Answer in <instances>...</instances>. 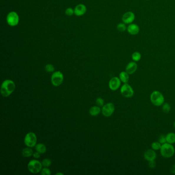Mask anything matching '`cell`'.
I'll return each instance as SVG.
<instances>
[{
  "instance_id": "obj_1",
  "label": "cell",
  "mask_w": 175,
  "mask_h": 175,
  "mask_svg": "<svg viewBox=\"0 0 175 175\" xmlns=\"http://www.w3.org/2000/svg\"><path fill=\"white\" fill-rule=\"evenodd\" d=\"M16 89V84L11 80H5L1 87V94L3 97H8Z\"/></svg>"
},
{
  "instance_id": "obj_2",
  "label": "cell",
  "mask_w": 175,
  "mask_h": 175,
  "mask_svg": "<svg viewBox=\"0 0 175 175\" xmlns=\"http://www.w3.org/2000/svg\"><path fill=\"white\" fill-rule=\"evenodd\" d=\"M160 151L161 156L165 158L172 157L175 153V147L173 144L167 142L162 144Z\"/></svg>"
},
{
  "instance_id": "obj_3",
  "label": "cell",
  "mask_w": 175,
  "mask_h": 175,
  "mask_svg": "<svg viewBox=\"0 0 175 175\" xmlns=\"http://www.w3.org/2000/svg\"><path fill=\"white\" fill-rule=\"evenodd\" d=\"M150 100L153 105L158 107L162 105L165 101L163 94L158 90H155L151 93L150 95Z\"/></svg>"
},
{
  "instance_id": "obj_4",
  "label": "cell",
  "mask_w": 175,
  "mask_h": 175,
  "mask_svg": "<svg viewBox=\"0 0 175 175\" xmlns=\"http://www.w3.org/2000/svg\"><path fill=\"white\" fill-rule=\"evenodd\" d=\"M42 163L38 160H32L29 162L27 168L31 173L38 174L41 171L42 169Z\"/></svg>"
},
{
  "instance_id": "obj_5",
  "label": "cell",
  "mask_w": 175,
  "mask_h": 175,
  "mask_svg": "<svg viewBox=\"0 0 175 175\" xmlns=\"http://www.w3.org/2000/svg\"><path fill=\"white\" fill-rule=\"evenodd\" d=\"M37 142V137L33 132H29L26 134L24 138V143L27 147H35Z\"/></svg>"
},
{
  "instance_id": "obj_6",
  "label": "cell",
  "mask_w": 175,
  "mask_h": 175,
  "mask_svg": "<svg viewBox=\"0 0 175 175\" xmlns=\"http://www.w3.org/2000/svg\"><path fill=\"white\" fill-rule=\"evenodd\" d=\"M64 81L63 74L60 71L54 72L52 74L51 82L54 86L58 87L62 84Z\"/></svg>"
},
{
  "instance_id": "obj_7",
  "label": "cell",
  "mask_w": 175,
  "mask_h": 175,
  "mask_svg": "<svg viewBox=\"0 0 175 175\" xmlns=\"http://www.w3.org/2000/svg\"><path fill=\"white\" fill-rule=\"evenodd\" d=\"M120 93L124 97L131 98L134 95V90L131 86L128 83H124L120 88Z\"/></svg>"
},
{
  "instance_id": "obj_8",
  "label": "cell",
  "mask_w": 175,
  "mask_h": 175,
  "mask_svg": "<svg viewBox=\"0 0 175 175\" xmlns=\"http://www.w3.org/2000/svg\"><path fill=\"white\" fill-rule=\"evenodd\" d=\"M6 20L9 25L14 27L18 25L19 24V16L16 12L15 11H11L7 16Z\"/></svg>"
},
{
  "instance_id": "obj_9",
  "label": "cell",
  "mask_w": 175,
  "mask_h": 175,
  "mask_svg": "<svg viewBox=\"0 0 175 175\" xmlns=\"http://www.w3.org/2000/svg\"><path fill=\"white\" fill-rule=\"evenodd\" d=\"M115 110V107L113 103H108L102 106V113L106 117H109L113 114Z\"/></svg>"
},
{
  "instance_id": "obj_10",
  "label": "cell",
  "mask_w": 175,
  "mask_h": 175,
  "mask_svg": "<svg viewBox=\"0 0 175 175\" xmlns=\"http://www.w3.org/2000/svg\"><path fill=\"white\" fill-rule=\"evenodd\" d=\"M121 81L119 78L117 77H114L110 80L108 83L109 88L111 90L115 91L119 88L121 86Z\"/></svg>"
},
{
  "instance_id": "obj_11",
  "label": "cell",
  "mask_w": 175,
  "mask_h": 175,
  "mask_svg": "<svg viewBox=\"0 0 175 175\" xmlns=\"http://www.w3.org/2000/svg\"><path fill=\"white\" fill-rule=\"evenodd\" d=\"M135 19V15L131 11H128L122 16V20L126 24H131Z\"/></svg>"
},
{
  "instance_id": "obj_12",
  "label": "cell",
  "mask_w": 175,
  "mask_h": 175,
  "mask_svg": "<svg viewBox=\"0 0 175 175\" xmlns=\"http://www.w3.org/2000/svg\"><path fill=\"white\" fill-rule=\"evenodd\" d=\"M144 158L147 161L155 160L157 158V154L155 151L153 149H148L146 150L144 153Z\"/></svg>"
},
{
  "instance_id": "obj_13",
  "label": "cell",
  "mask_w": 175,
  "mask_h": 175,
  "mask_svg": "<svg viewBox=\"0 0 175 175\" xmlns=\"http://www.w3.org/2000/svg\"><path fill=\"white\" fill-rule=\"evenodd\" d=\"M137 68L138 65L137 63L135 61H132L127 64L126 68V71L129 75H133L137 71Z\"/></svg>"
},
{
  "instance_id": "obj_14",
  "label": "cell",
  "mask_w": 175,
  "mask_h": 175,
  "mask_svg": "<svg viewBox=\"0 0 175 175\" xmlns=\"http://www.w3.org/2000/svg\"><path fill=\"white\" fill-rule=\"evenodd\" d=\"M86 10H87L86 7L84 4H79L76 6L74 9L75 14L78 16H83L85 14Z\"/></svg>"
},
{
  "instance_id": "obj_15",
  "label": "cell",
  "mask_w": 175,
  "mask_h": 175,
  "mask_svg": "<svg viewBox=\"0 0 175 175\" xmlns=\"http://www.w3.org/2000/svg\"><path fill=\"white\" fill-rule=\"evenodd\" d=\"M127 30L131 35H136L139 32L140 28L137 24H130L127 27Z\"/></svg>"
},
{
  "instance_id": "obj_16",
  "label": "cell",
  "mask_w": 175,
  "mask_h": 175,
  "mask_svg": "<svg viewBox=\"0 0 175 175\" xmlns=\"http://www.w3.org/2000/svg\"><path fill=\"white\" fill-rule=\"evenodd\" d=\"M119 79L122 82L127 83L129 80V75L126 71L121 72L119 74Z\"/></svg>"
},
{
  "instance_id": "obj_17",
  "label": "cell",
  "mask_w": 175,
  "mask_h": 175,
  "mask_svg": "<svg viewBox=\"0 0 175 175\" xmlns=\"http://www.w3.org/2000/svg\"><path fill=\"white\" fill-rule=\"evenodd\" d=\"M33 150L32 149L31 147H25L23 149L21 152L22 155L24 157H30L31 156L33 155L34 153Z\"/></svg>"
},
{
  "instance_id": "obj_18",
  "label": "cell",
  "mask_w": 175,
  "mask_h": 175,
  "mask_svg": "<svg viewBox=\"0 0 175 175\" xmlns=\"http://www.w3.org/2000/svg\"><path fill=\"white\" fill-rule=\"evenodd\" d=\"M101 110L99 106H94L90 108L89 113L92 116H97L101 113Z\"/></svg>"
},
{
  "instance_id": "obj_19",
  "label": "cell",
  "mask_w": 175,
  "mask_h": 175,
  "mask_svg": "<svg viewBox=\"0 0 175 175\" xmlns=\"http://www.w3.org/2000/svg\"><path fill=\"white\" fill-rule=\"evenodd\" d=\"M35 149L37 151L40 153L41 154L45 153L47 151L46 146L43 143H38L35 146Z\"/></svg>"
},
{
  "instance_id": "obj_20",
  "label": "cell",
  "mask_w": 175,
  "mask_h": 175,
  "mask_svg": "<svg viewBox=\"0 0 175 175\" xmlns=\"http://www.w3.org/2000/svg\"><path fill=\"white\" fill-rule=\"evenodd\" d=\"M166 142L173 144L175 143V133H169L166 135Z\"/></svg>"
},
{
  "instance_id": "obj_21",
  "label": "cell",
  "mask_w": 175,
  "mask_h": 175,
  "mask_svg": "<svg viewBox=\"0 0 175 175\" xmlns=\"http://www.w3.org/2000/svg\"><path fill=\"white\" fill-rule=\"evenodd\" d=\"M141 54L139 52H133V54L131 55V58L132 60H133L135 62H138L141 59Z\"/></svg>"
},
{
  "instance_id": "obj_22",
  "label": "cell",
  "mask_w": 175,
  "mask_h": 175,
  "mask_svg": "<svg viewBox=\"0 0 175 175\" xmlns=\"http://www.w3.org/2000/svg\"><path fill=\"white\" fill-rule=\"evenodd\" d=\"M161 145L162 144L159 141L153 142L151 143V148L155 151H158L161 148Z\"/></svg>"
},
{
  "instance_id": "obj_23",
  "label": "cell",
  "mask_w": 175,
  "mask_h": 175,
  "mask_svg": "<svg viewBox=\"0 0 175 175\" xmlns=\"http://www.w3.org/2000/svg\"><path fill=\"white\" fill-rule=\"evenodd\" d=\"M162 110L164 113H169L171 110V107L170 106V104L168 103H164V104L162 105Z\"/></svg>"
},
{
  "instance_id": "obj_24",
  "label": "cell",
  "mask_w": 175,
  "mask_h": 175,
  "mask_svg": "<svg viewBox=\"0 0 175 175\" xmlns=\"http://www.w3.org/2000/svg\"><path fill=\"white\" fill-rule=\"evenodd\" d=\"M42 166L44 167H49L50 165H52V160L48 158H45L42 160Z\"/></svg>"
},
{
  "instance_id": "obj_25",
  "label": "cell",
  "mask_w": 175,
  "mask_h": 175,
  "mask_svg": "<svg viewBox=\"0 0 175 175\" xmlns=\"http://www.w3.org/2000/svg\"><path fill=\"white\" fill-rule=\"evenodd\" d=\"M117 28L118 30H119V32H124L126 30V26L125 23H120L119 24H118Z\"/></svg>"
},
{
  "instance_id": "obj_26",
  "label": "cell",
  "mask_w": 175,
  "mask_h": 175,
  "mask_svg": "<svg viewBox=\"0 0 175 175\" xmlns=\"http://www.w3.org/2000/svg\"><path fill=\"white\" fill-rule=\"evenodd\" d=\"M45 70L48 72H52L55 71V67L51 64H48L45 66Z\"/></svg>"
},
{
  "instance_id": "obj_27",
  "label": "cell",
  "mask_w": 175,
  "mask_h": 175,
  "mask_svg": "<svg viewBox=\"0 0 175 175\" xmlns=\"http://www.w3.org/2000/svg\"><path fill=\"white\" fill-rule=\"evenodd\" d=\"M40 173L42 175H50L52 174L51 171L48 167L42 168V170Z\"/></svg>"
},
{
  "instance_id": "obj_28",
  "label": "cell",
  "mask_w": 175,
  "mask_h": 175,
  "mask_svg": "<svg viewBox=\"0 0 175 175\" xmlns=\"http://www.w3.org/2000/svg\"><path fill=\"white\" fill-rule=\"evenodd\" d=\"M95 103L97 105L99 106H103L104 105V100L101 98H98L95 101Z\"/></svg>"
},
{
  "instance_id": "obj_29",
  "label": "cell",
  "mask_w": 175,
  "mask_h": 175,
  "mask_svg": "<svg viewBox=\"0 0 175 175\" xmlns=\"http://www.w3.org/2000/svg\"><path fill=\"white\" fill-rule=\"evenodd\" d=\"M75 14V11L72 8H68L66 9L65 14L67 16H72Z\"/></svg>"
},
{
  "instance_id": "obj_30",
  "label": "cell",
  "mask_w": 175,
  "mask_h": 175,
  "mask_svg": "<svg viewBox=\"0 0 175 175\" xmlns=\"http://www.w3.org/2000/svg\"><path fill=\"white\" fill-rule=\"evenodd\" d=\"M158 141L161 143V144H163L164 143H166V136L161 135L159 138Z\"/></svg>"
},
{
  "instance_id": "obj_31",
  "label": "cell",
  "mask_w": 175,
  "mask_h": 175,
  "mask_svg": "<svg viewBox=\"0 0 175 175\" xmlns=\"http://www.w3.org/2000/svg\"><path fill=\"white\" fill-rule=\"evenodd\" d=\"M148 165H149V167L150 168H151V169L155 168L156 167V162L155 160L149 161Z\"/></svg>"
},
{
  "instance_id": "obj_32",
  "label": "cell",
  "mask_w": 175,
  "mask_h": 175,
  "mask_svg": "<svg viewBox=\"0 0 175 175\" xmlns=\"http://www.w3.org/2000/svg\"><path fill=\"white\" fill-rule=\"evenodd\" d=\"M41 154L40 153L36 151V152H34V153H33V155L32 156H33L34 158H35V159H39L41 157Z\"/></svg>"
},
{
  "instance_id": "obj_33",
  "label": "cell",
  "mask_w": 175,
  "mask_h": 175,
  "mask_svg": "<svg viewBox=\"0 0 175 175\" xmlns=\"http://www.w3.org/2000/svg\"><path fill=\"white\" fill-rule=\"evenodd\" d=\"M170 171H171V173L175 174V164L171 166V169H170Z\"/></svg>"
},
{
  "instance_id": "obj_34",
  "label": "cell",
  "mask_w": 175,
  "mask_h": 175,
  "mask_svg": "<svg viewBox=\"0 0 175 175\" xmlns=\"http://www.w3.org/2000/svg\"><path fill=\"white\" fill-rule=\"evenodd\" d=\"M56 175H63L64 174L62 173H58L56 174Z\"/></svg>"
},
{
  "instance_id": "obj_35",
  "label": "cell",
  "mask_w": 175,
  "mask_h": 175,
  "mask_svg": "<svg viewBox=\"0 0 175 175\" xmlns=\"http://www.w3.org/2000/svg\"><path fill=\"white\" fill-rule=\"evenodd\" d=\"M174 127H175V121L174 122Z\"/></svg>"
},
{
  "instance_id": "obj_36",
  "label": "cell",
  "mask_w": 175,
  "mask_h": 175,
  "mask_svg": "<svg viewBox=\"0 0 175 175\" xmlns=\"http://www.w3.org/2000/svg\"><path fill=\"white\" fill-rule=\"evenodd\" d=\"M146 1H149V0H146Z\"/></svg>"
}]
</instances>
